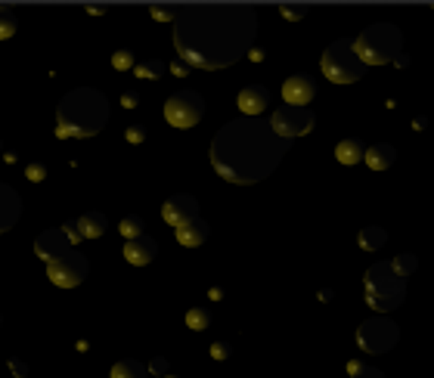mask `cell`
<instances>
[{
  "label": "cell",
  "instance_id": "obj_30",
  "mask_svg": "<svg viewBox=\"0 0 434 378\" xmlns=\"http://www.w3.org/2000/svg\"><path fill=\"white\" fill-rule=\"evenodd\" d=\"M230 353H233V348L227 341H215V344H211V357H215V360H230Z\"/></svg>",
  "mask_w": 434,
  "mask_h": 378
},
{
  "label": "cell",
  "instance_id": "obj_16",
  "mask_svg": "<svg viewBox=\"0 0 434 378\" xmlns=\"http://www.w3.org/2000/svg\"><path fill=\"white\" fill-rule=\"evenodd\" d=\"M155 254H159V245H155L152 236H140V239H130L125 245V258L130 260L134 267H146L149 260H155Z\"/></svg>",
  "mask_w": 434,
  "mask_h": 378
},
{
  "label": "cell",
  "instance_id": "obj_1",
  "mask_svg": "<svg viewBox=\"0 0 434 378\" xmlns=\"http://www.w3.org/2000/svg\"><path fill=\"white\" fill-rule=\"evenodd\" d=\"M258 13L245 4H193L174 19V44L193 69H227L251 50Z\"/></svg>",
  "mask_w": 434,
  "mask_h": 378
},
{
  "label": "cell",
  "instance_id": "obj_19",
  "mask_svg": "<svg viewBox=\"0 0 434 378\" xmlns=\"http://www.w3.org/2000/svg\"><path fill=\"white\" fill-rule=\"evenodd\" d=\"M363 155H366V143L357 137H348L335 146V159L341 164H357V161H363Z\"/></svg>",
  "mask_w": 434,
  "mask_h": 378
},
{
  "label": "cell",
  "instance_id": "obj_38",
  "mask_svg": "<svg viewBox=\"0 0 434 378\" xmlns=\"http://www.w3.org/2000/svg\"><path fill=\"white\" fill-rule=\"evenodd\" d=\"M282 13L285 16H301V13H304V6H282Z\"/></svg>",
  "mask_w": 434,
  "mask_h": 378
},
{
  "label": "cell",
  "instance_id": "obj_35",
  "mask_svg": "<svg viewBox=\"0 0 434 378\" xmlns=\"http://www.w3.org/2000/svg\"><path fill=\"white\" fill-rule=\"evenodd\" d=\"M149 372H155V375H165V372H168V360H165V357H159V360H152V366H149Z\"/></svg>",
  "mask_w": 434,
  "mask_h": 378
},
{
  "label": "cell",
  "instance_id": "obj_33",
  "mask_svg": "<svg viewBox=\"0 0 434 378\" xmlns=\"http://www.w3.org/2000/svg\"><path fill=\"white\" fill-rule=\"evenodd\" d=\"M177 6H152V16H159V19H177Z\"/></svg>",
  "mask_w": 434,
  "mask_h": 378
},
{
  "label": "cell",
  "instance_id": "obj_39",
  "mask_svg": "<svg viewBox=\"0 0 434 378\" xmlns=\"http://www.w3.org/2000/svg\"><path fill=\"white\" fill-rule=\"evenodd\" d=\"M161 378H177V375H161Z\"/></svg>",
  "mask_w": 434,
  "mask_h": 378
},
{
  "label": "cell",
  "instance_id": "obj_11",
  "mask_svg": "<svg viewBox=\"0 0 434 378\" xmlns=\"http://www.w3.org/2000/svg\"><path fill=\"white\" fill-rule=\"evenodd\" d=\"M161 217H165L171 227H183V224H190V220L199 217V202H195L190 193L171 195V199L165 202V208H161Z\"/></svg>",
  "mask_w": 434,
  "mask_h": 378
},
{
  "label": "cell",
  "instance_id": "obj_4",
  "mask_svg": "<svg viewBox=\"0 0 434 378\" xmlns=\"http://www.w3.org/2000/svg\"><path fill=\"white\" fill-rule=\"evenodd\" d=\"M354 50L363 59V65H384V62H394L400 50H404V31L391 22H375V25L363 28L360 38L354 40Z\"/></svg>",
  "mask_w": 434,
  "mask_h": 378
},
{
  "label": "cell",
  "instance_id": "obj_8",
  "mask_svg": "<svg viewBox=\"0 0 434 378\" xmlns=\"http://www.w3.org/2000/svg\"><path fill=\"white\" fill-rule=\"evenodd\" d=\"M316 125V115L307 109V105H280L270 118V127H273L276 137L282 139H292V137H301V134H310Z\"/></svg>",
  "mask_w": 434,
  "mask_h": 378
},
{
  "label": "cell",
  "instance_id": "obj_25",
  "mask_svg": "<svg viewBox=\"0 0 434 378\" xmlns=\"http://www.w3.org/2000/svg\"><path fill=\"white\" fill-rule=\"evenodd\" d=\"M143 229H146V224H143V220L137 217V214H130V217L121 220V236H125L127 242H130V239H140Z\"/></svg>",
  "mask_w": 434,
  "mask_h": 378
},
{
  "label": "cell",
  "instance_id": "obj_31",
  "mask_svg": "<svg viewBox=\"0 0 434 378\" xmlns=\"http://www.w3.org/2000/svg\"><path fill=\"white\" fill-rule=\"evenodd\" d=\"M62 233L69 236V242L75 245V242H81V229H78V220H69V224L62 227Z\"/></svg>",
  "mask_w": 434,
  "mask_h": 378
},
{
  "label": "cell",
  "instance_id": "obj_5",
  "mask_svg": "<svg viewBox=\"0 0 434 378\" xmlns=\"http://www.w3.org/2000/svg\"><path fill=\"white\" fill-rule=\"evenodd\" d=\"M406 298V279H400L391 267V260H379L366 273V304L375 314H391Z\"/></svg>",
  "mask_w": 434,
  "mask_h": 378
},
{
  "label": "cell",
  "instance_id": "obj_12",
  "mask_svg": "<svg viewBox=\"0 0 434 378\" xmlns=\"http://www.w3.org/2000/svg\"><path fill=\"white\" fill-rule=\"evenodd\" d=\"M282 96L285 105H307L316 96V81L310 75H292L282 84Z\"/></svg>",
  "mask_w": 434,
  "mask_h": 378
},
{
  "label": "cell",
  "instance_id": "obj_6",
  "mask_svg": "<svg viewBox=\"0 0 434 378\" xmlns=\"http://www.w3.org/2000/svg\"><path fill=\"white\" fill-rule=\"evenodd\" d=\"M323 75L329 78L332 84H354V81L366 75V65L354 50V40L341 38L323 53Z\"/></svg>",
  "mask_w": 434,
  "mask_h": 378
},
{
  "label": "cell",
  "instance_id": "obj_7",
  "mask_svg": "<svg viewBox=\"0 0 434 378\" xmlns=\"http://www.w3.org/2000/svg\"><path fill=\"white\" fill-rule=\"evenodd\" d=\"M397 341H400L397 323H394V319H388V316H382V314L372 316V319H366V323L357 328V344L366 353H388Z\"/></svg>",
  "mask_w": 434,
  "mask_h": 378
},
{
  "label": "cell",
  "instance_id": "obj_20",
  "mask_svg": "<svg viewBox=\"0 0 434 378\" xmlns=\"http://www.w3.org/2000/svg\"><path fill=\"white\" fill-rule=\"evenodd\" d=\"M78 229H81V239H96V236L105 233V217L100 211H87V214L78 220Z\"/></svg>",
  "mask_w": 434,
  "mask_h": 378
},
{
  "label": "cell",
  "instance_id": "obj_36",
  "mask_svg": "<svg viewBox=\"0 0 434 378\" xmlns=\"http://www.w3.org/2000/svg\"><path fill=\"white\" fill-rule=\"evenodd\" d=\"M171 69H174V75H190L193 65H190V62H183V59H177L174 65H171Z\"/></svg>",
  "mask_w": 434,
  "mask_h": 378
},
{
  "label": "cell",
  "instance_id": "obj_3",
  "mask_svg": "<svg viewBox=\"0 0 434 378\" xmlns=\"http://www.w3.org/2000/svg\"><path fill=\"white\" fill-rule=\"evenodd\" d=\"M56 115H59V137H93L109 121V103L100 90L78 87L62 96Z\"/></svg>",
  "mask_w": 434,
  "mask_h": 378
},
{
  "label": "cell",
  "instance_id": "obj_27",
  "mask_svg": "<svg viewBox=\"0 0 434 378\" xmlns=\"http://www.w3.org/2000/svg\"><path fill=\"white\" fill-rule=\"evenodd\" d=\"M348 372H350V378H384V372L382 369H375V366H366V363H350L348 366Z\"/></svg>",
  "mask_w": 434,
  "mask_h": 378
},
{
  "label": "cell",
  "instance_id": "obj_28",
  "mask_svg": "<svg viewBox=\"0 0 434 378\" xmlns=\"http://www.w3.org/2000/svg\"><path fill=\"white\" fill-rule=\"evenodd\" d=\"M161 71H165V62H161V59H149V62L137 65V75H140V78H159Z\"/></svg>",
  "mask_w": 434,
  "mask_h": 378
},
{
  "label": "cell",
  "instance_id": "obj_2",
  "mask_svg": "<svg viewBox=\"0 0 434 378\" xmlns=\"http://www.w3.org/2000/svg\"><path fill=\"white\" fill-rule=\"evenodd\" d=\"M289 139L276 137L270 121L242 118L217 130L211 143V164L230 183H258L280 168Z\"/></svg>",
  "mask_w": 434,
  "mask_h": 378
},
{
  "label": "cell",
  "instance_id": "obj_18",
  "mask_svg": "<svg viewBox=\"0 0 434 378\" xmlns=\"http://www.w3.org/2000/svg\"><path fill=\"white\" fill-rule=\"evenodd\" d=\"M366 164H370L372 171H388L391 164L397 161V149L394 146H388V143H375V146H370V149H366Z\"/></svg>",
  "mask_w": 434,
  "mask_h": 378
},
{
  "label": "cell",
  "instance_id": "obj_15",
  "mask_svg": "<svg viewBox=\"0 0 434 378\" xmlns=\"http://www.w3.org/2000/svg\"><path fill=\"white\" fill-rule=\"evenodd\" d=\"M22 214V199L16 195L13 186L0 183V233H6Z\"/></svg>",
  "mask_w": 434,
  "mask_h": 378
},
{
  "label": "cell",
  "instance_id": "obj_21",
  "mask_svg": "<svg viewBox=\"0 0 434 378\" xmlns=\"http://www.w3.org/2000/svg\"><path fill=\"white\" fill-rule=\"evenodd\" d=\"M384 242H388V233L382 227H366L360 233V248H366V251H379Z\"/></svg>",
  "mask_w": 434,
  "mask_h": 378
},
{
  "label": "cell",
  "instance_id": "obj_10",
  "mask_svg": "<svg viewBox=\"0 0 434 378\" xmlns=\"http://www.w3.org/2000/svg\"><path fill=\"white\" fill-rule=\"evenodd\" d=\"M47 276H50L59 289H75V285H81L87 276V258L81 251L69 248L62 258H56L47 264Z\"/></svg>",
  "mask_w": 434,
  "mask_h": 378
},
{
  "label": "cell",
  "instance_id": "obj_13",
  "mask_svg": "<svg viewBox=\"0 0 434 378\" xmlns=\"http://www.w3.org/2000/svg\"><path fill=\"white\" fill-rule=\"evenodd\" d=\"M69 236L62 233V229H47V233H40L38 236V242H35V251H38V258H44L47 264L56 258H62L65 251H69Z\"/></svg>",
  "mask_w": 434,
  "mask_h": 378
},
{
  "label": "cell",
  "instance_id": "obj_34",
  "mask_svg": "<svg viewBox=\"0 0 434 378\" xmlns=\"http://www.w3.org/2000/svg\"><path fill=\"white\" fill-rule=\"evenodd\" d=\"M44 174H47V168L44 164H28V180H35V183H40V180H44Z\"/></svg>",
  "mask_w": 434,
  "mask_h": 378
},
{
  "label": "cell",
  "instance_id": "obj_23",
  "mask_svg": "<svg viewBox=\"0 0 434 378\" xmlns=\"http://www.w3.org/2000/svg\"><path fill=\"white\" fill-rule=\"evenodd\" d=\"M16 28H19V16H16L10 6L0 4V40H4V38H13Z\"/></svg>",
  "mask_w": 434,
  "mask_h": 378
},
{
  "label": "cell",
  "instance_id": "obj_22",
  "mask_svg": "<svg viewBox=\"0 0 434 378\" xmlns=\"http://www.w3.org/2000/svg\"><path fill=\"white\" fill-rule=\"evenodd\" d=\"M146 369L143 363H137V360H121V363L112 366V378H146Z\"/></svg>",
  "mask_w": 434,
  "mask_h": 378
},
{
  "label": "cell",
  "instance_id": "obj_29",
  "mask_svg": "<svg viewBox=\"0 0 434 378\" xmlns=\"http://www.w3.org/2000/svg\"><path fill=\"white\" fill-rule=\"evenodd\" d=\"M112 65H115V69H130V65H134V53H130V50H118L115 56H112Z\"/></svg>",
  "mask_w": 434,
  "mask_h": 378
},
{
  "label": "cell",
  "instance_id": "obj_26",
  "mask_svg": "<svg viewBox=\"0 0 434 378\" xmlns=\"http://www.w3.org/2000/svg\"><path fill=\"white\" fill-rule=\"evenodd\" d=\"M186 326L195 328V332L208 328V326H211V310H205V307H193L190 314H186Z\"/></svg>",
  "mask_w": 434,
  "mask_h": 378
},
{
  "label": "cell",
  "instance_id": "obj_9",
  "mask_svg": "<svg viewBox=\"0 0 434 378\" xmlns=\"http://www.w3.org/2000/svg\"><path fill=\"white\" fill-rule=\"evenodd\" d=\"M202 115H205V100L195 90H180V93H174L165 103V118H168V125H174V127L199 125Z\"/></svg>",
  "mask_w": 434,
  "mask_h": 378
},
{
  "label": "cell",
  "instance_id": "obj_32",
  "mask_svg": "<svg viewBox=\"0 0 434 378\" xmlns=\"http://www.w3.org/2000/svg\"><path fill=\"white\" fill-rule=\"evenodd\" d=\"M127 139H130V143H143V139H146V127L143 125H130L127 127Z\"/></svg>",
  "mask_w": 434,
  "mask_h": 378
},
{
  "label": "cell",
  "instance_id": "obj_17",
  "mask_svg": "<svg viewBox=\"0 0 434 378\" xmlns=\"http://www.w3.org/2000/svg\"><path fill=\"white\" fill-rule=\"evenodd\" d=\"M208 224L205 220H190V224H183V227H177V242L180 245H186V248H199V245H205V239H208Z\"/></svg>",
  "mask_w": 434,
  "mask_h": 378
},
{
  "label": "cell",
  "instance_id": "obj_14",
  "mask_svg": "<svg viewBox=\"0 0 434 378\" xmlns=\"http://www.w3.org/2000/svg\"><path fill=\"white\" fill-rule=\"evenodd\" d=\"M270 105V90L264 84H249V87H242V93H239V109L249 115V118H258L261 112H264Z\"/></svg>",
  "mask_w": 434,
  "mask_h": 378
},
{
  "label": "cell",
  "instance_id": "obj_37",
  "mask_svg": "<svg viewBox=\"0 0 434 378\" xmlns=\"http://www.w3.org/2000/svg\"><path fill=\"white\" fill-rule=\"evenodd\" d=\"M121 103H125L127 109H134V105L140 103V93H134V90H130V93H125V100H121Z\"/></svg>",
  "mask_w": 434,
  "mask_h": 378
},
{
  "label": "cell",
  "instance_id": "obj_24",
  "mask_svg": "<svg viewBox=\"0 0 434 378\" xmlns=\"http://www.w3.org/2000/svg\"><path fill=\"white\" fill-rule=\"evenodd\" d=\"M391 267H394V273L400 279H406L409 273H416V270H419V258H416V254H397V258L391 260Z\"/></svg>",
  "mask_w": 434,
  "mask_h": 378
}]
</instances>
